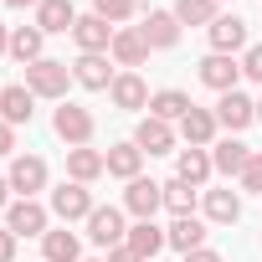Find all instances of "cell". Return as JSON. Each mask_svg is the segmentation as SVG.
Listing matches in <instances>:
<instances>
[{
  "label": "cell",
  "instance_id": "4",
  "mask_svg": "<svg viewBox=\"0 0 262 262\" xmlns=\"http://www.w3.org/2000/svg\"><path fill=\"white\" fill-rule=\"evenodd\" d=\"M6 180H11V190L21 201H36V190H47V160L41 155H16Z\"/></svg>",
  "mask_w": 262,
  "mask_h": 262
},
{
  "label": "cell",
  "instance_id": "6",
  "mask_svg": "<svg viewBox=\"0 0 262 262\" xmlns=\"http://www.w3.org/2000/svg\"><path fill=\"white\" fill-rule=\"evenodd\" d=\"M211 113H216V123H221V128H231V134H242L247 123H257V103H252V98H247L242 88H231V93H221Z\"/></svg>",
  "mask_w": 262,
  "mask_h": 262
},
{
  "label": "cell",
  "instance_id": "10",
  "mask_svg": "<svg viewBox=\"0 0 262 262\" xmlns=\"http://www.w3.org/2000/svg\"><path fill=\"white\" fill-rule=\"evenodd\" d=\"M108 57H113L123 72H134V67H144V62H149V41L139 36V26H118V31H113Z\"/></svg>",
  "mask_w": 262,
  "mask_h": 262
},
{
  "label": "cell",
  "instance_id": "3",
  "mask_svg": "<svg viewBox=\"0 0 262 262\" xmlns=\"http://www.w3.org/2000/svg\"><path fill=\"white\" fill-rule=\"evenodd\" d=\"M52 128H57V139H62L67 149L93 144V113H88L82 103H62V108L52 113Z\"/></svg>",
  "mask_w": 262,
  "mask_h": 262
},
{
  "label": "cell",
  "instance_id": "11",
  "mask_svg": "<svg viewBox=\"0 0 262 262\" xmlns=\"http://www.w3.org/2000/svg\"><path fill=\"white\" fill-rule=\"evenodd\" d=\"M47 221H52V211L41 201H11V211H6V226L16 236H47Z\"/></svg>",
  "mask_w": 262,
  "mask_h": 262
},
{
  "label": "cell",
  "instance_id": "14",
  "mask_svg": "<svg viewBox=\"0 0 262 262\" xmlns=\"http://www.w3.org/2000/svg\"><path fill=\"white\" fill-rule=\"evenodd\" d=\"M31 113H36V93H31L26 82H11V88H0V118H6L11 128L31 123Z\"/></svg>",
  "mask_w": 262,
  "mask_h": 262
},
{
  "label": "cell",
  "instance_id": "20",
  "mask_svg": "<svg viewBox=\"0 0 262 262\" xmlns=\"http://www.w3.org/2000/svg\"><path fill=\"white\" fill-rule=\"evenodd\" d=\"M98 175H108V160L98 155V149H67V180H77V185H93Z\"/></svg>",
  "mask_w": 262,
  "mask_h": 262
},
{
  "label": "cell",
  "instance_id": "18",
  "mask_svg": "<svg viewBox=\"0 0 262 262\" xmlns=\"http://www.w3.org/2000/svg\"><path fill=\"white\" fill-rule=\"evenodd\" d=\"M108 98H113V108H123V113L149 108V88H144V77H139V72H118V77H113V88H108Z\"/></svg>",
  "mask_w": 262,
  "mask_h": 262
},
{
  "label": "cell",
  "instance_id": "25",
  "mask_svg": "<svg viewBox=\"0 0 262 262\" xmlns=\"http://www.w3.org/2000/svg\"><path fill=\"white\" fill-rule=\"evenodd\" d=\"M247 160H252V144H242V139H221V144H211V165H216L221 175H242Z\"/></svg>",
  "mask_w": 262,
  "mask_h": 262
},
{
  "label": "cell",
  "instance_id": "8",
  "mask_svg": "<svg viewBox=\"0 0 262 262\" xmlns=\"http://www.w3.org/2000/svg\"><path fill=\"white\" fill-rule=\"evenodd\" d=\"M165 206V185L160 180H128V190H123V211L128 216H139V221H155V211Z\"/></svg>",
  "mask_w": 262,
  "mask_h": 262
},
{
  "label": "cell",
  "instance_id": "26",
  "mask_svg": "<svg viewBox=\"0 0 262 262\" xmlns=\"http://www.w3.org/2000/svg\"><path fill=\"white\" fill-rule=\"evenodd\" d=\"M41 257L47 262H82V242H77V231H47L41 236Z\"/></svg>",
  "mask_w": 262,
  "mask_h": 262
},
{
  "label": "cell",
  "instance_id": "32",
  "mask_svg": "<svg viewBox=\"0 0 262 262\" xmlns=\"http://www.w3.org/2000/svg\"><path fill=\"white\" fill-rule=\"evenodd\" d=\"M139 11V0H93V16H103L108 26H118V21H128Z\"/></svg>",
  "mask_w": 262,
  "mask_h": 262
},
{
  "label": "cell",
  "instance_id": "35",
  "mask_svg": "<svg viewBox=\"0 0 262 262\" xmlns=\"http://www.w3.org/2000/svg\"><path fill=\"white\" fill-rule=\"evenodd\" d=\"M16 242H21V236H16L11 226H0V262H16Z\"/></svg>",
  "mask_w": 262,
  "mask_h": 262
},
{
  "label": "cell",
  "instance_id": "44",
  "mask_svg": "<svg viewBox=\"0 0 262 262\" xmlns=\"http://www.w3.org/2000/svg\"><path fill=\"white\" fill-rule=\"evenodd\" d=\"M216 6H221V0H216Z\"/></svg>",
  "mask_w": 262,
  "mask_h": 262
},
{
  "label": "cell",
  "instance_id": "28",
  "mask_svg": "<svg viewBox=\"0 0 262 262\" xmlns=\"http://www.w3.org/2000/svg\"><path fill=\"white\" fill-rule=\"evenodd\" d=\"M190 108H195V103H190L180 88H165V93H155V98H149V118H165V123H180Z\"/></svg>",
  "mask_w": 262,
  "mask_h": 262
},
{
  "label": "cell",
  "instance_id": "15",
  "mask_svg": "<svg viewBox=\"0 0 262 262\" xmlns=\"http://www.w3.org/2000/svg\"><path fill=\"white\" fill-rule=\"evenodd\" d=\"M139 36L149 41V52H170V47L180 41V21H175V11H149L144 26H139Z\"/></svg>",
  "mask_w": 262,
  "mask_h": 262
},
{
  "label": "cell",
  "instance_id": "9",
  "mask_svg": "<svg viewBox=\"0 0 262 262\" xmlns=\"http://www.w3.org/2000/svg\"><path fill=\"white\" fill-rule=\"evenodd\" d=\"M195 77H201L211 93H231V88H236V77H242V62H236V57H226V52H211V57H201Z\"/></svg>",
  "mask_w": 262,
  "mask_h": 262
},
{
  "label": "cell",
  "instance_id": "22",
  "mask_svg": "<svg viewBox=\"0 0 262 262\" xmlns=\"http://www.w3.org/2000/svg\"><path fill=\"white\" fill-rule=\"evenodd\" d=\"M165 236H170L175 252H195V247H206V221L201 216H175L165 226Z\"/></svg>",
  "mask_w": 262,
  "mask_h": 262
},
{
  "label": "cell",
  "instance_id": "27",
  "mask_svg": "<svg viewBox=\"0 0 262 262\" xmlns=\"http://www.w3.org/2000/svg\"><path fill=\"white\" fill-rule=\"evenodd\" d=\"M108 175H118V180H139V165H144V149L134 144V139H128V144H113L108 155Z\"/></svg>",
  "mask_w": 262,
  "mask_h": 262
},
{
  "label": "cell",
  "instance_id": "5",
  "mask_svg": "<svg viewBox=\"0 0 262 262\" xmlns=\"http://www.w3.org/2000/svg\"><path fill=\"white\" fill-rule=\"evenodd\" d=\"M123 236H128V226H123V211H118V206H98V211L88 216V242H93V247L113 252V247H123Z\"/></svg>",
  "mask_w": 262,
  "mask_h": 262
},
{
  "label": "cell",
  "instance_id": "7",
  "mask_svg": "<svg viewBox=\"0 0 262 262\" xmlns=\"http://www.w3.org/2000/svg\"><path fill=\"white\" fill-rule=\"evenodd\" d=\"M113 77H118V72L108 67V52H82V57L72 62V82L88 88V93H108Z\"/></svg>",
  "mask_w": 262,
  "mask_h": 262
},
{
  "label": "cell",
  "instance_id": "30",
  "mask_svg": "<svg viewBox=\"0 0 262 262\" xmlns=\"http://www.w3.org/2000/svg\"><path fill=\"white\" fill-rule=\"evenodd\" d=\"M195 201H201V190L190 185V180H165V211L170 216H195Z\"/></svg>",
  "mask_w": 262,
  "mask_h": 262
},
{
  "label": "cell",
  "instance_id": "16",
  "mask_svg": "<svg viewBox=\"0 0 262 262\" xmlns=\"http://www.w3.org/2000/svg\"><path fill=\"white\" fill-rule=\"evenodd\" d=\"M113 31L118 26H108L103 16H77V26H72V41H77V52H108L113 47Z\"/></svg>",
  "mask_w": 262,
  "mask_h": 262
},
{
  "label": "cell",
  "instance_id": "29",
  "mask_svg": "<svg viewBox=\"0 0 262 262\" xmlns=\"http://www.w3.org/2000/svg\"><path fill=\"white\" fill-rule=\"evenodd\" d=\"M175 155H180V160H175L180 180H190V185L201 190V185L211 180V170H216V165H211V155H206V149H190V144H185V149H175Z\"/></svg>",
  "mask_w": 262,
  "mask_h": 262
},
{
  "label": "cell",
  "instance_id": "17",
  "mask_svg": "<svg viewBox=\"0 0 262 262\" xmlns=\"http://www.w3.org/2000/svg\"><path fill=\"white\" fill-rule=\"evenodd\" d=\"M206 31H211V52H226V57H231V52L247 47V21H242L236 11H231V16H216Z\"/></svg>",
  "mask_w": 262,
  "mask_h": 262
},
{
  "label": "cell",
  "instance_id": "34",
  "mask_svg": "<svg viewBox=\"0 0 262 262\" xmlns=\"http://www.w3.org/2000/svg\"><path fill=\"white\" fill-rule=\"evenodd\" d=\"M242 77L262 82V47H247V52H242Z\"/></svg>",
  "mask_w": 262,
  "mask_h": 262
},
{
  "label": "cell",
  "instance_id": "37",
  "mask_svg": "<svg viewBox=\"0 0 262 262\" xmlns=\"http://www.w3.org/2000/svg\"><path fill=\"white\" fill-rule=\"evenodd\" d=\"M185 262H226V257L211 252V247H195V252H185Z\"/></svg>",
  "mask_w": 262,
  "mask_h": 262
},
{
  "label": "cell",
  "instance_id": "43",
  "mask_svg": "<svg viewBox=\"0 0 262 262\" xmlns=\"http://www.w3.org/2000/svg\"><path fill=\"white\" fill-rule=\"evenodd\" d=\"M82 262H103V257H82Z\"/></svg>",
  "mask_w": 262,
  "mask_h": 262
},
{
  "label": "cell",
  "instance_id": "24",
  "mask_svg": "<svg viewBox=\"0 0 262 262\" xmlns=\"http://www.w3.org/2000/svg\"><path fill=\"white\" fill-rule=\"evenodd\" d=\"M41 47H47V31H41V26H16V31H11V57H16L21 67L41 62Z\"/></svg>",
  "mask_w": 262,
  "mask_h": 262
},
{
  "label": "cell",
  "instance_id": "38",
  "mask_svg": "<svg viewBox=\"0 0 262 262\" xmlns=\"http://www.w3.org/2000/svg\"><path fill=\"white\" fill-rule=\"evenodd\" d=\"M103 262H139V257H134V252H128V247H113V252H108Z\"/></svg>",
  "mask_w": 262,
  "mask_h": 262
},
{
  "label": "cell",
  "instance_id": "21",
  "mask_svg": "<svg viewBox=\"0 0 262 262\" xmlns=\"http://www.w3.org/2000/svg\"><path fill=\"white\" fill-rule=\"evenodd\" d=\"M201 206H206V221H216V226H236L242 221V195L236 190H206Z\"/></svg>",
  "mask_w": 262,
  "mask_h": 262
},
{
  "label": "cell",
  "instance_id": "40",
  "mask_svg": "<svg viewBox=\"0 0 262 262\" xmlns=\"http://www.w3.org/2000/svg\"><path fill=\"white\" fill-rule=\"evenodd\" d=\"M6 52H11V26L0 21V57H6Z\"/></svg>",
  "mask_w": 262,
  "mask_h": 262
},
{
  "label": "cell",
  "instance_id": "36",
  "mask_svg": "<svg viewBox=\"0 0 262 262\" xmlns=\"http://www.w3.org/2000/svg\"><path fill=\"white\" fill-rule=\"evenodd\" d=\"M11 149H16V128H11V123H6V118H0V160H6V155H11Z\"/></svg>",
  "mask_w": 262,
  "mask_h": 262
},
{
  "label": "cell",
  "instance_id": "12",
  "mask_svg": "<svg viewBox=\"0 0 262 262\" xmlns=\"http://www.w3.org/2000/svg\"><path fill=\"white\" fill-rule=\"evenodd\" d=\"M175 123H165V118H139V128H134V144L144 149V155H175Z\"/></svg>",
  "mask_w": 262,
  "mask_h": 262
},
{
  "label": "cell",
  "instance_id": "23",
  "mask_svg": "<svg viewBox=\"0 0 262 262\" xmlns=\"http://www.w3.org/2000/svg\"><path fill=\"white\" fill-rule=\"evenodd\" d=\"M36 26H41L47 36H57V31H72V26H77L72 0H41V6H36Z\"/></svg>",
  "mask_w": 262,
  "mask_h": 262
},
{
  "label": "cell",
  "instance_id": "2",
  "mask_svg": "<svg viewBox=\"0 0 262 262\" xmlns=\"http://www.w3.org/2000/svg\"><path fill=\"white\" fill-rule=\"evenodd\" d=\"M98 206H93V190L88 185H77V180H62L57 190H52V216L62 221V226H72V221H88Z\"/></svg>",
  "mask_w": 262,
  "mask_h": 262
},
{
  "label": "cell",
  "instance_id": "19",
  "mask_svg": "<svg viewBox=\"0 0 262 262\" xmlns=\"http://www.w3.org/2000/svg\"><path fill=\"white\" fill-rule=\"evenodd\" d=\"M216 113L211 108H190L185 118H180V139L190 144V149H211V139H216Z\"/></svg>",
  "mask_w": 262,
  "mask_h": 262
},
{
  "label": "cell",
  "instance_id": "39",
  "mask_svg": "<svg viewBox=\"0 0 262 262\" xmlns=\"http://www.w3.org/2000/svg\"><path fill=\"white\" fill-rule=\"evenodd\" d=\"M0 211H11V180L0 175Z\"/></svg>",
  "mask_w": 262,
  "mask_h": 262
},
{
  "label": "cell",
  "instance_id": "42",
  "mask_svg": "<svg viewBox=\"0 0 262 262\" xmlns=\"http://www.w3.org/2000/svg\"><path fill=\"white\" fill-rule=\"evenodd\" d=\"M257 123H262V98H257Z\"/></svg>",
  "mask_w": 262,
  "mask_h": 262
},
{
  "label": "cell",
  "instance_id": "1",
  "mask_svg": "<svg viewBox=\"0 0 262 262\" xmlns=\"http://www.w3.org/2000/svg\"><path fill=\"white\" fill-rule=\"evenodd\" d=\"M67 82H72V67L57 62V57H41V62L26 67V88L36 98H67Z\"/></svg>",
  "mask_w": 262,
  "mask_h": 262
},
{
  "label": "cell",
  "instance_id": "31",
  "mask_svg": "<svg viewBox=\"0 0 262 262\" xmlns=\"http://www.w3.org/2000/svg\"><path fill=\"white\" fill-rule=\"evenodd\" d=\"M221 11H216V0H175V21L180 26H211Z\"/></svg>",
  "mask_w": 262,
  "mask_h": 262
},
{
  "label": "cell",
  "instance_id": "13",
  "mask_svg": "<svg viewBox=\"0 0 262 262\" xmlns=\"http://www.w3.org/2000/svg\"><path fill=\"white\" fill-rule=\"evenodd\" d=\"M123 247L134 252L139 262H155V257L170 247V236H165V226H155V221H134V226H128V236H123Z\"/></svg>",
  "mask_w": 262,
  "mask_h": 262
},
{
  "label": "cell",
  "instance_id": "41",
  "mask_svg": "<svg viewBox=\"0 0 262 262\" xmlns=\"http://www.w3.org/2000/svg\"><path fill=\"white\" fill-rule=\"evenodd\" d=\"M6 6L11 11H26V6H41V0H6Z\"/></svg>",
  "mask_w": 262,
  "mask_h": 262
},
{
  "label": "cell",
  "instance_id": "33",
  "mask_svg": "<svg viewBox=\"0 0 262 262\" xmlns=\"http://www.w3.org/2000/svg\"><path fill=\"white\" fill-rule=\"evenodd\" d=\"M236 180H242V190H252V195H262V155H257V149H252V160H247V170H242Z\"/></svg>",
  "mask_w": 262,
  "mask_h": 262
}]
</instances>
